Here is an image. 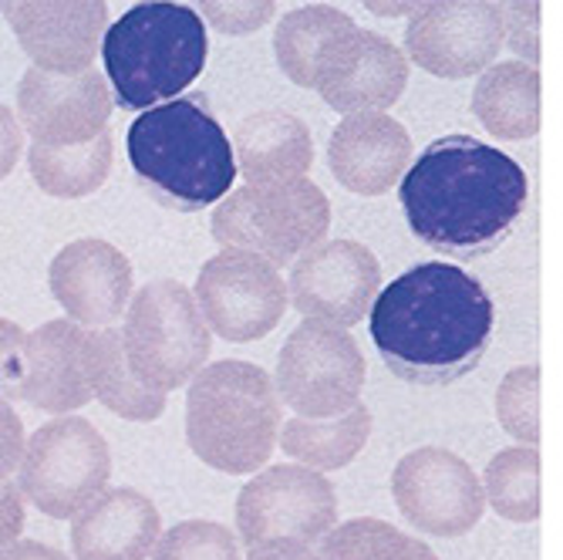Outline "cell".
Segmentation results:
<instances>
[{"label":"cell","mask_w":563,"mask_h":560,"mask_svg":"<svg viewBox=\"0 0 563 560\" xmlns=\"http://www.w3.org/2000/svg\"><path fill=\"white\" fill-rule=\"evenodd\" d=\"M527 196L523 166L473 135L435 139L398 186L408 230L455 261L503 246L527 210Z\"/></svg>","instance_id":"6da1fadb"},{"label":"cell","mask_w":563,"mask_h":560,"mask_svg":"<svg viewBox=\"0 0 563 560\" xmlns=\"http://www.w3.org/2000/svg\"><path fill=\"white\" fill-rule=\"evenodd\" d=\"M493 331L489 290L455 264H416L372 304V341L382 362L412 385H452L470 375Z\"/></svg>","instance_id":"7a4b0ae2"},{"label":"cell","mask_w":563,"mask_h":560,"mask_svg":"<svg viewBox=\"0 0 563 560\" xmlns=\"http://www.w3.org/2000/svg\"><path fill=\"white\" fill-rule=\"evenodd\" d=\"M125 149L139 183L179 213L223 202L236 183V152L202 98H176L142 112L125 132Z\"/></svg>","instance_id":"3957f363"},{"label":"cell","mask_w":563,"mask_h":560,"mask_svg":"<svg viewBox=\"0 0 563 560\" xmlns=\"http://www.w3.org/2000/svg\"><path fill=\"white\" fill-rule=\"evenodd\" d=\"M280 429V395L261 365L227 359L189 382L186 439L207 466L227 476L264 470Z\"/></svg>","instance_id":"277c9868"},{"label":"cell","mask_w":563,"mask_h":560,"mask_svg":"<svg viewBox=\"0 0 563 560\" xmlns=\"http://www.w3.org/2000/svg\"><path fill=\"white\" fill-rule=\"evenodd\" d=\"M207 21L186 4H135L101 41L106 78L115 91V106L125 112L156 109L176 101L207 65Z\"/></svg>","instance_id":"5b68a950"},{"label":"cell","mask_w":563,"mask_h":560,"mask_svg":"<svg viewBox=\"0 0 563 560\" xmlns=\"http://www.w3.org/2000/svg\"><path fill=\"white\" fill-rule=\"evenodd\" d=\"M331 230V199L311 179L240 186L217 202L210 233L227 250L257 253L274 267L307 257Z\"/></svg>","instance_id":"8992f818"},{"label":"cell","mask_w":563,"mask_h":560,"mask_svg":"<svg viewBox=\"0 0 563 560\" xmlns=\"http://www.w3.org/2000/svg\"><path fill=\"white\" fill-rule=\"evenodd\" d=\"M122 348L132 375L152 392L169 395L192 382L210 359V325L196 294L173 277L148 281L125 311Z\"/></svg>","instance_id":"52a82bcc"},{"label":"cell","mask_w":563,"mask_h":560,"mask_svg":"<svg viewBox=\"0 0 563 560\" xmlns=\"http://www.w3.org/2000/svg\"><path fill=\"white\" fill-rule=\"evenodd\" d=\"M109 442L78 416L44 422L27 439L24 463L18 470L21 493L51 520H75L101 493H109Z\"/></svg>","instance_id":"ba28073f"},{"label":"cell","mask_w":563,"mask_h":560,"mask_svg":"<svg viewBox=\"0 0 563 560\" xmlns=\"http://www.w3.org/2000/svg\"><path fill=\"white\" fill-rule=\"evenodd\" d=\"M334 524V486L307 466H267L236 496V530L246 550L271 543H297L318 550Z\"/></svg>","instance_id":"9c48e42d"},{"label":"cell","mask_w":563,"mask_h":560,"mask_svg":"<svg viewBox=\"0 0 563 560\" xmlns=\"http://www.w3.org/2000/svg\"><path fill=\"white\" fill-rule=\"evenodd\" d=\"M365 359L344 328L303 321L280 348L277 395L297 419H338L362 405Z\"/></svg>","instance_id":"30bf717a"},{"label":"cell","mask_w":563,"mask_h":560,"mask_svg":"<svg viewBox=\"0 0 563 560\" xmlns=\"http://www.w3.org/2000/svg\"><path fill=\"white\" fill-rule=\"evenodd\" d=\"M192 294L210 331L223 341L267 338L280 325L290 297L280 271L243 250H223L202 264Z\"/></svg>","instance_id":"8fae6325"},{"label":"cell","mask_w":563,"mask_h":560,"mask_svg":"<svg viewBox=\"0 0 563 560\" xmlns=\"http://www.w3.org/2000/svg\"><path fill=\"white\" fill-rule=\"evenodd\" d=\"M378 284L382 264L365 243L328 240L294 264L287 294L307 321L354 328L382 294Z\"/></svg>","instance_id":"7c38bea8"},{"label":"cell","mask_w":563,"mask_h":560,"mask_svg":"<svg viewBox=\"0 0 563 560\" xmlns=\"http://www.w3.org/2000/svg\"><path fill=\"white\" fill-rule=\"evenodd\" d=\"M115 98L106 75H51L27 68L18 81V116L34 145L75 149L109 132Z\"/></svg>","instance_id":"4fadbf2b"},{"label":"cell","mask_w":563,"mask_h":560,"mask_svg":"<svg viewBox=\"0 0 563 560\" xmlns=\"http://www.w3.org/2000/svg\"><path fill=\"white\" fill-rule=\"evenodd\" d=\"M408 68L401 51L375 31L351 28L328 41L318 62L314 88L334 112L382 116L405 91Z\"/></svg>","instance_id":"5bb4252c"},{"label":"cell","mask_w":563,"mask_h":560,"mask_svg":"<svg viewBox=\"0 0 563 560\" xmlns=\"http://www.w3.org/2000/svg\"><path fill=\"white\" fill-rule=\"evenodd\" d=\"M0 14L18 34L34 68L51 75H81L101 55L109 24L106 0H11Z\"/></svg>","instance_id":"9a60e30c"},{"label":"cell","mask_w":563,"mask_h":560,"mask_svg":"<svg viewBox=\"0 0 563 560\" xmlns=\"http://www.w3.org/2000/svg\"><path fill=\"white\" fill-rule=\"evenodd\" d=\"M47 287L78 328H115L135 297L129 257L98 237L75 240L55 253Z\"/></svg>","instance_id":"2e32d148"},{"label":"cell","mask_w":563,"mask_h":560,"mask_svg":"<svg viewBox=\"0 0 563 560\" xmlns=\"http://www.w3.org/2000/svg\"><path fill=\"white\" fill-rule=\"evenodd\" d=\"M88 331L75 321H47L27 334L21 398L51 416H68L95 398L85 359Z\"/></svg>","instance_id":"e0dca14e"},{"label":"cell","mask_w":563,"mask_h":560,"mask_svg":"<svg viewBox=\"0 0 563 560\" xmlns=\"http://www.w3.org/2000/svg\"><path fill=\"white\" fill-rule=\"evenodd\" d=\"M159 537L163 520L156 503L129 486L101 493L71 520L75 560H148Z\"/></svg>","instance_id":"ac0fdd59"},{"label":"cell","mask_w":563,"mask_h":560,"mask_svg":"<svg viewBox=\"0 0 563 560\" xmlns=\"http://www.w3.org/2000/svg\"><path fill=\"white\" fill-rule=\"evenodd\" d=\"M408 156V132L388 116H347L328 145L334 179L357 196L388 193L401 179Z\"/></svg>","instance_id":"d6986e66"},{"label":"cell","mask_w":563,"mask_h":560,"mask_svg":"<svg viewBox=\"0 0 563 560\" xmlns=\"http://www.w3.org/2000/svg\"><path fill=\"white\" fill-rule=\"evenodd\" d=\"M391 493L401 514L422 530L452 534L473 517V490L466 470L452 455L419 449L395 466Z\"/></svg>","instance_id":"ffe728a7"},{"label":"cell","mask_w":563,"mask_h":560,"mask_svg":"<svg viewBox=\"0 0 563 560\" xmlns=\"http://www.w3.org/2000/svg\"><path fill=\"white\" fill-rule=\"evenodd\" d=\"M236 163L250 186L307 179L314 163L311 132L290 112H253L236 125Z\"/></svg>","instance_id":"44dd1931"},{"label":"cell","mask_w":563,"mask_h":560,"mask_svg":"<svg viewBox=\"0 0 563 560\" xmlns=\"http://www.w3.org/2000/svg\"><path fill=\"white\" fill-rule=\"evenodd\" d=\"M486 47L489 41H483L479 11L473 8H422L408 24V51L439 75L476 68L489 55Z\"/></svg>","instance_id":"7402d4cb"},{"label":"cell","mask_w":563,"mask_h":560,"mask_svg":"<svg viewBox=\"0 0 563 560\" xmlns=\"http://www.w3.org/2000/svg\"><path fill=\"white\" fill-rule=\"evenodd\" d=\"M85 359H88V382H91L95 398L106 405L109 413H115L119 419L152 422L166 413V395L145 388L132 375L119 328L88 331Z\"/></svg>","instance_id":"603a6c76"},{"label":"cell","mask_w":563,"mask_h":560,"mask_svg":"<svg viewBox=\"0 0 563 560\" xmlns=\"http://www.w3.org/2000/svg\"><path fill=\"white\" fill-rule=\"evenodd\" d=\"M372 436L368 405H354L338 419H290L280 429V449L314 473L344 470Z\"/></svg>","instance_id":"cb8c5ba5"},{"label":"cell","mask_w":563,"mask_h":560,"mask_svg":"<svg viewBox=\"0 0 563 560\" xmlns=\"http://www.w3.org/2000/svg\"><path fill=\"white\" fill-rule=\"evenodd\" d=\"M112 160H115L112 132L75 149H47V145L27 149V166L34 183L47 196L58 199H81L98 193L112 176Z\"/></svg>","instance_id":"d4e9b609"},{"label":"cell","mask_w":563,"mask_h":560,"mask_svg":"<svg viewBox=\"0 0 563 560\" xmlns=\"http://www.w3.org/2000/svg\"><path fill=\"white\" fill-rule=\"evenodd\" d=\"M351 28H354V21L331 4H303V8L284 14V21L277 24V34H274V51H277V62H280L284 75L300 88H314L318 62L324 55L328 41Z\"/></svg>","instance_id":"484cf974"},{"label":"cell","mask_w":563,"mask_h":560,"mask_svg":"<svg viewBox=\"0 0 563 560\" xmlns=\"http://www.w3.org/2000/svg\"><path fill=\"white\" fill-rule=\"evenodd\" d=\"M314 560H435L422 543L401 537L391 524L375 517H357L334 527Z\"/></svg>","instance_id":"4316f807"},{"label":"cell","mask_w":563,"mask_h":560,"mask_svg":"<svg viewBox=\"0 0 563 560\" xmlns=\"http://www.w3.org/2000/svg\"><path fill=\"white\" fill-rule=\"evenodd\" d=\"M152 560H240V543L223 524L183 520L159 537Z\"/></svg>","instance_id":"83f0119b"},{"label":"cell","mask_w":563,"mask_h":560,"mask_svg":"<svg viewBox=\"0 0 563 560\" xmlns=\"http://www.w3.org/2000/svg\"><path fill=\"white\" fill-rule=\"evenodd\" d=\"M196 14L223 34H253L277 14V4L274 0H207Z\"/></svg>","instance_id":"f1b7e54d"},{"label":"cell","mask_w":563,"mask_h":560,"mask_svg":"<svg viewBox=\"0 0 563 560\" xmlns=\"http://www.w3.org/2000/svg\"><path fill=\"white\" fill-rule=\"evenodd\" d=\"M24 351H27V334L21 325L0 318V398L11 402L21 398V382H24Z\"/></svg>","instance_id":"f546056e"},{"label":"cell","mask_w":563,"mask_h":560,"mask_svg":"<svg viewBox=\"0 0 563 560\" xmlns=\"http://www.w3.org/2000/svg\"><path fill=\"white\" fill-rule=\"evenodd\" d=\"M24 426L18 419V413L11 409V402L0 398V480H8L14 470H21L24 463Z\"/></svg>","instance_id":"4dcf8cb0"},{"label":"cell","mask_w":563,"mask_h":560,"mask_svg":"<svg viewBox=\"0 0 563 560\" xmlns=\"http://www.w3.org/2000/svg\"><path fill=\"white\" fill-rule=\"evenodd\" d=\"M24 534V493L18 483L0 480V550L18 543Z\"/></svg>","instance_id":"1f68e13d"},{"label":"cell","mask_w":563,"mask_h":560,"mask_svg":"<svg viewBox=\"0 0 563 560\" xmlns=\"http://www.w3.org/2000/svg\"><path fill=\"white\" fill-rule=\"evenodd\" d=\"M24 149V132L14 119V112L8 106H0V179H8L21 160Z\"/></svg>","instance_id":"d6a6232c"},{"label":"cell","mask_w":563,"mask_h":560,"mask_svg":"<svg viewBox=\"0 0 563 560\" xmlns=\"http://www.w3.org/2000/svg\"><path fill=\"white\" fill-rule=\"evenodd\" d=\"M0 560H71V557L62 553L58 547H47L37 540H18V543L0 550Z\"/></svg>","instance_id":"836d02e7"},{"label":"cell","mask_w":563,"mask_h":560,"mask_svg":"<svg viewBox=\"0 0 563 560\" xmlns=\"http://www.w3.org/2000/svg\"><path fill=\"white\" fill-rule=\"evenodd\" d=\"M246 560H314V550L297 547V543H271V547L250 550Z\"/></svg>","instance_id":"e575fe53"}]
</instances>
